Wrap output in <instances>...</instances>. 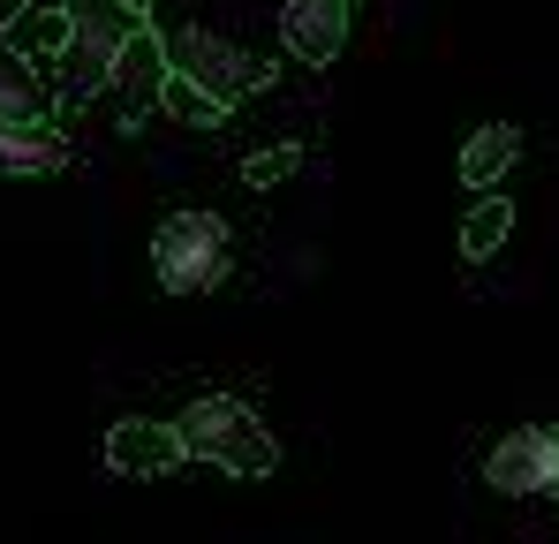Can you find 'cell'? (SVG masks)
<instances>
[{"instance_id":"cell-2","label":"cell","mask_w":559,"mask_h":544,"mask_svg":"<svg viewBox=\"0 0 559 544\" xmlns=\"http://www.w3.org/2000/svg\"><path fill=\"white\" fill-rule=\"evenodd\" d=\"M227 265H235V235H227L219 212H167V220H159V235H152V272H159L167 295H204V287L227 280Z\"/></svg>"},{"instance_id":"cell-7","label":"cell","mask_w":559,"mask_h":544,"mask_svg":"<svg viewBox=\"0 0 559 544\" xmlns=\"http://www.w3.org/2000/svg\"><path fill=\"white\" fill-rule=\"evenodd\" d=\"M348 8H356V0H287V8H280L287 54L310 61V69H333L341 46H348Z\"/></svg>"},{"instance_id":"cell-16","label":"cell","mask_w":559,"mask_h":544,"mask_svg":"<svg viewBox=\"0 0 559 544\" xmlns=\"http://www.w3.org/2000/svg\"><path fill=\"white\" fill-rule=\"evenodd\" d=\"M23 8H31V0H0V38H8V23H15Z\"/></svg>"},{"instance_id":"cell-5","label":"cell","mask_w":559,"mask_h":544,"mask_svg":"<svg viewBox=\"0 0 559 544\" xmlns=\"http://www.w3.org/2000/svg\"><path fill=\"white\" fill-rule=\"evenodd\" d=\"M484 484L507 499H545L559 484V424H522L484 453Z\"/></svg>"},{"instance_id":"cell-14","label":"cell","mask_w":559,"mask_h":544,"mask_svg":"<svg viewBox=\"0 0 559 544\" xmlns=\"http://www.w3.org/2000/svg\"><path fill=\"white\" fill-rule=\"evenodd\" d=\"M159 106H167V114H175L182 129H212V121L227 114L219 98H204V91H197V84H182V76H167V91H159Z\"/></svg>"},{"instance_id":"cell-17","label":"cell","mask_w":559,"mask_h":544,"mask_svg":"<svg viewBox=\"0 0 559 544\" xmlns=\"http://www.w3.org/2000/svg\"><path fill=\"white\" fill-rule=\"evenodd\" d=\"M121 8H129V15H136V23H144V15H152V0H121Z\"/></svg>"},{"instance_id":"cell-8","label":"cell","mask_w":559,"mask_h":544,"mask_svg":"<svg viewBox=\"0 0 559 544\" xmlns=\"http://www.w3.org/2000/svg\"><path fill=\"white\" fill-rule=\"evenodd\" d=\"M167 38L159 31H129V46L114 54V76L106 84L121 91V121H136L144 106H159V91H167Z\"/></svg>"},{"instance_id":"cell-6","label":"cell","mask_w":559,"mask_h":544,"mask_svg":"<svg viewBox=\"0 0 559 544\" xmlns=\"http://www.w3.org/2000/svg\"><path fill=\"white\" fill-rule=\"evenodd\" d=\"M182 431L175 424H159V416H121L114 431H106V469L114 476H167V469H182Z\"/></svg>"},{"instance_id":"cell-9","label":"cell","mask_w":559,"mask_h":544,"mask_svg":"<svg viewBox=\"0 0 559 544\" xmlns=\"http://www.w3.org/2000/svg\"><path fill=\"white\" fill-rule=\"evenodd\" d=\"M61 167H69V144L46 121H8L0 114V175L38 181V175H61Z\"/></svg>"},{"instance_id":"cell-11","label":"cell","mask_w":559,"mask_h":544,"mask_svg":"<svg viewBox=\"0 0 559 544\" xmlns=\"http://www.w3.org/2000/svg\"><path fill=\"white\" fill-rule=\"evenodd\" d=\"M514 159H522V129H514V121H484V129H476V137L462 144V181L476 189V197H484V189L507 175Z\"/></svg>"},{"instance_id":"cell-10","label":"cell","mask_w":559,"mask_h":544,"mask_svg":"<svg viewBox=\"0 0 559 544\" xmlns=\"http://www.w3.org/2000/svg\"><path fill=\"white\" fill-rule=\"evenodd\" d=\"M53 106H61V91L46 84V69L0 38V114L8 121H53Z\"/></svg>"},{"instance_id":"cell-15","label":"cell","mask_w":559,"mask_h":544,"mask_svg":"<svg viewBox=\"0 0 559 544\" xmlns=\"http://www.w3.org/2000/svg\"><path fill=\"white\" fill-rule=\"evenodd\" d=\"M295 167H302V144H273V152H258V159L242 167V181H250V189H273V181H287Z\"/></svg>"},{"instance_id":"cell-13","label":"cell","mask_w":559,"mask_h":544,"mask_svg":"<svg viewBox=\"0 0 559 544\" xmlns=\"http://www.w3.org/2000/svg\"><path fill=\"white\" fill-rule=\"evenodd\" d=\"M8 46L31 54V61H61V46H69V15H61V8H23V15L8 23Z\"/></svg>"},{"instance_id":"cell-12","label":"cell","mask_w":559,"mask_h":544,"mask_svg":"<svg viewBox=\"0 0 559 544\" xmlns=\"http://www.w3.org/2000/svg\"><path fill=\"white\" fill-rule=\"evenodd\" d=\"M507 235H514V204H507L499 189H484V197L468 204V220H462V258H468V265H484Z\"/></svg>"},{"instance_id":"cell-4","label":"cell","mask_w":559,"mask_h":544,"mask_svg":"<svg viewBox=\"0 0 559 544\" xmlns=\"http://www.w3.org/2000/svg\"><path fill=\"white\" fill-rule=\"evenodd\" d=\"M69 15V46H61V84L92 91L114 76V54L129 46V31H144L121 0H53Z\"/></svg>"},{"instance_id":"cell-18","label":"cell","mask_w":559,"mask_h":544,"mask_svg":"<svg viewBox=\"0 0 559 544\" xmlns=\"http://www.w3.org/2000/svg\"><path fill=\"white\" fill-rule=\"evenodd\" d=\"M552 499H559V484H552Z\"/></svg>"},{"instance_id":"cell-3","label":"cell","mask_w":559,"mask_h":544,"mask_svg":"<svg viewBox=\"0 0 559 544\" xmlns=\"http://www.w3.org/2000/svg\"><path fill=\"white\" fill-rule=\"evenodd\" d=\"M167 69H175L182 84H197L204 98H219V106L250 98V91L273 76L250 46H235V38H219V31H167Z\"/></svg>"},{"instance_id":"cell-1","label":"cell","mask_w":559,"mask_h":544,"mask_svg":"<svg viewBox=\"0 0 559 544\" xmlns=\"http://www.w3.org/2000/svg\"><path fill=\"white\" fill-rule=\"evenodd\" d=\"M175 431H182L189 461H212L227 476H273L280 469V439L265 431V416L250 401H235V393H197L175 416Z\"/></svg>"}]
</instances>
